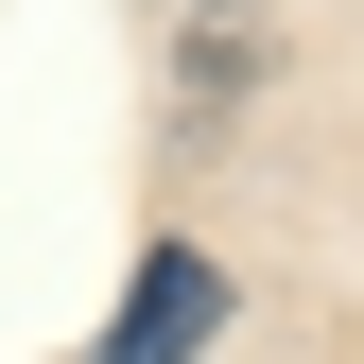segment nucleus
I'll return each mask as SVG.
<instances>
[{
  "instance_id": "2",
  "label": "nucleus",
  "mask_w": 364,
  "mask_h": 364,
  "mask_svg": "<svg viewBox=\"0 0 364 364\" xmlns=\"http://www.w3.org/2000/svg\"><path fill=\"white\" fill-rule=\"evenodd\" d=\"M225 87H260V18H208V35H191V139H208Z\"/></svg>"
},
{
  "instance_id": "1",
  "label": "nucleus",
  "mask_w": 364,
  "mask_h": 364,
  "mask_svg": "<svg viewBox=\"0 0 364 364\" xmlns=\"http://www.w3.org/2000/svg\"><path fill=\"white\" fill-rule=\"evenodd\" d=\"M208 330H225V260H208V243H156L139 295H122V330L87 347V364H191Z\"/></svg>"
}]
</instances>
